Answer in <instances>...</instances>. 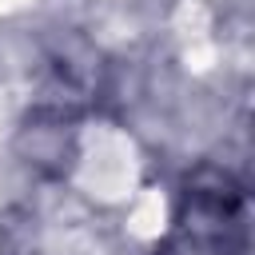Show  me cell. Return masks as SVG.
Here are the masks:
<instances>
[{
    "label": "cell",
    "instance_id": "obj_1",
    "mask_svg": "<svg viewBox=\"0 0 255 255\" xmlns=\"http://www.w3.org/2000/svg\"><path fill=\"white\" fill-rule=\"evenodd\" d=\"M247 195L231 171L199 167L179 199V247L187 255H243L247 251Z\"/></svg>",
    "mask_w": 255,
    "mask_h": 255
},
{
    "label": "cell",
    "instance_id": "obj_2",
    "mask_svg": "<svg viewBox=\"0 0 255 255\" xmlns=\"http://www.w3.org/2000/svg\"><path fill=\"white\" fill-rule=\"evenodd\" d=\"M96 80H100V60L92 48H84L80 40L56 48L48 56V72L40 80V100L52 116L76 112L96 96Z\"/></svg>",
    "mask_w": 255,
    "mask_h": 255
}]
</instances>
